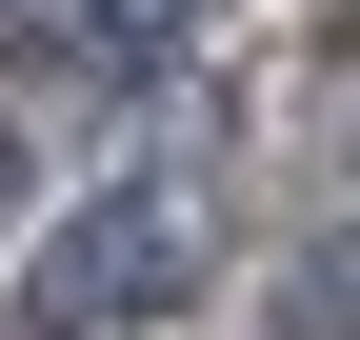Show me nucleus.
Here are the masks:
<instances>
[{"label": "nucleus", "mask_w": 360, "mask_h": 340, "mask_svg": "<svg viewBox=\"0 0 360 340\" xmlns=\"http://www.w3.org/2000/svg\"><path fill=\"white\" fill-rule=\"evenodd\" d=\"M180 280H200V221H180L160 181L40 240V320H141V301H180Z\"/></svg>", "instance_id": "obj_1"}, {"label": "nucleus", "mask_w": 360, "mask_h": 340, "mask_svg": "<svg viewBox=\"0 0 360 340\" xmlns=\"http://www.w3.org/2000/svg\"><path fill=\"white\" fill-rule=\"evenodd\" d=\"M80 40L101 60H160V40H200V0H80Z\"/></svg>", "instance_id": "obj_2"}, {"label": "nucleus", "mask_w": 360, "mask_h": 340, "mask_svg": "<svg viewBox=\"0 0 360 340\" xmlns=\"http://www.w3.org/2000/svg\"><path fill=\"white\" fill-rule=\"evenodd\" d=\"M20 200H40V140H20V120H0V221H20Z\"/></svg>", "instance_id": "obj_3"}]
</instances>
